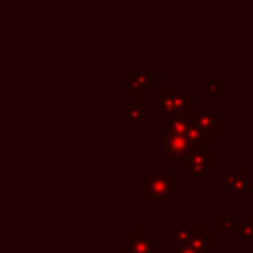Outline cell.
<instances>
[{"mask_svg":"<svg viewBox=\"0 0 253 253\" xmlns=\"http://www.w3.org/2000/svg\"><path fill=\"white\" fill-rule=\"evenodd\" d=\"M235 239L239 241H253V217L245 215L241 223L235 227Z\"/></svg>","mask_w":253,"mask_h":253,"instance_id":"10","label":"cell"},{"mask_svg":"<svg viewBox=\"0 0 253 253\" xmlns=\"http://www.w3.org/2000/svg\"><path fill=\"white\" fill-rule=\"evenodd\" d=\"M154 73L150 69H128L125 71V95L134 103H144V93L152 89Z\"/></svg>","mask_w":253,"mask_h":253,"instance_id":"5","label":"cell"},{"mask_svg":"<svg viewBox=\"0 0 253 253\" xmlns=\"http://www.w3.org/2000/svg\"><path fill=\"white\" fill-rule=\"evenodd\" d=\"M198 97L190 95L186 87H154L152 89V115L154 117H180L192 119L200 109Z\"/></svg>","mask_w":253,"mask_h":253,"instance_id":"1","label":"cell"},{"mask_svg":"<svg viewBox=\"0 0 253 253\" xmlns=\"http://www.w3.org/2000/svg\"><path fill=\"white\" fill-rule=\"evenodd\" d=\"M192 123L206 134L217 138L225 132V109L223 107H200L192 117Z\"/></svg>","mask_w":253,"mask_h":253,"instance_id":"3","label":"cell"},{"mask_svg":"<svg viewBox=\"0 0 253 253\" xmlns=\"http://www.w3.org/2000/svg\"><path fill=\"white\" fill-rule=\"evenodd\" d=\"M172 253H206V249L196 243H190V241H186V243L176 241V243H172Z\"/></svg>","mask_w":253,"mask_h":253,"instance_id":"13","label":"cell"},{"mask_svg":"<svg viewBox=\"0 0 253 253\" xmlns=\"http://www.w3.org/2000/svg\"><path fill=\"white\" fill-rule=\"evenodd\" d=\"M215 166H217V154L213 150L194 152L180 160V170H188L192 178H202L210 170H215Z\"/></svg>","mask_w":253,"mask_h":253,"instance_id":"6","label":"cell"},{"mask_svg":"<svg viewBox=\"0 0 253 253\" xmlns=\"http://www.w3.org/2000/svg\"><path fill=\"white\" fill-rule=\"evenodd\" d=\"M251 115H253V99H251Z\"/></svg>","mask_w":253,"mask_h":253,"instance_id":"16","label":"cell"},{"mask_svg":"<svg viewBox=\"0 0 253 253\" xmlns=\"http://www.w3.org/2000/svg\"><path fill=\"white\" fill-rule=\"evenodd\" d=\"M180 194V168L178 170H144V204L168 206Z\"/></svg>","mask_w":253,"mask_h":253,"instance_id":"2","label":"cell"},{"mask_svg":"<svg viewBox=\"0 0 253 253\" xmlns=\"http://www.w3.org/2000/svg\"><path fill=\"white\" fill-rule=\"evenodd\" d=\"M215 186L221 188L225 196H251V170H227L215 180Z\"/></svg>","mask_w":253,"mask_h":253,"instance_id":"4","label":"cell"},{"mask_svg":"<svg viewBox=\"0 0 253 253\" xmlns=\"http://www.w3.org/2000/svg\"><path fill=\"white\" fill-rule=\"evenodd\" d=\"M194 152H204L194 146V142L182 134V136H162V160H182Z\"/></svg>","mask_w":253,"mask_h":253,"instance_id":"7","label":"cell"},{"mask_svg":"<svg viewBox=\"0 0 253 253\" xmlns=\"http://www.w3.org/2000/svg\"><path fill=\"white\" fill-rule=\"evenodd\" d=\"M190 125H192V119L162 117L160 119V132H162V136H182V134H186Z\"/></svg>","mask_w":253,"mask_h":253,"instance_id":"9","label":"cell"},{"mask_svg":"<svg viewBox=\"0 0 253 253\" xmlns=\"http://www.w3.org/2000/svg\"><path fill=\"white\" fill-rule=\"evenodd\" d=\"M206 93L210 97H215V99H223L225 97V81L223 79H210L206 83Z\"/></svg>","mask_w":253,"mask_h":253,"instance_id":"12","label":"cell"},{"mask_svg":"<svg viewBox=\"0 0 253 253\" xmlns=\"http://www.w3.org/2000/svg\"><path fill=\"white\" fill-rule=\"evenodd\" d=\"M126 243L132 245L138 253H160V233H144L140 225L134 233L126 235Z\"/></svg>","mask_w":253,"mask_h":253,"instance_id":"8","label":"cell"},{"mask_svg":"<svg viewBox=\"0 0 253 253\" xmlns=\"http://www.w3.org/2000/svg\"><path fill=\"white\" fill-rule=\"evenodd\" d=\"M119 253H138L132 245H128V243H121V247H119Z\"/></svg>","mask_w":253,"mask_h":253,"instance_id":"15","label":"cell"},{"mask_svg":"<svg viewBox=\"0 0 253 253\" xmlns=\"http://www.w3.org/2000/svg\"><path fill=\"white\" fill-rule=\"evenodd\" d=\"M215 223H217V231H227V229H235V221H233L231 217H225V215H217Z\"/></svg>","mask_w":253,"mask_h":253,"instance_id":"14","label":"cell"},{"mask_svg":"<svg viewBox=\"0 0 253 253\" xmlns=\"http://www.w3.org/2000/svg\"><path fill=\"white\" fill-rule=\"evenodd\" d=\"M125 121L130 125H140L144 121V103H134L125 109Z\"/></svg>","mask_w":253,"mask_h":253,"instance_id":"11","label":"cell"},{"mask_svg":"<svg viewBox=\"0 0 253 253\" xmlns=\"http://www.w3.org/2000/svg\"><path fill=\"white\" fill-rule=\"evenodd\" d=\"M249 215H251V217H253V210H251V213H249Z\"/></svg>","mask_w":253,"mask_h":253,"instance_id":"17","label":"cell"}]
</instances>
